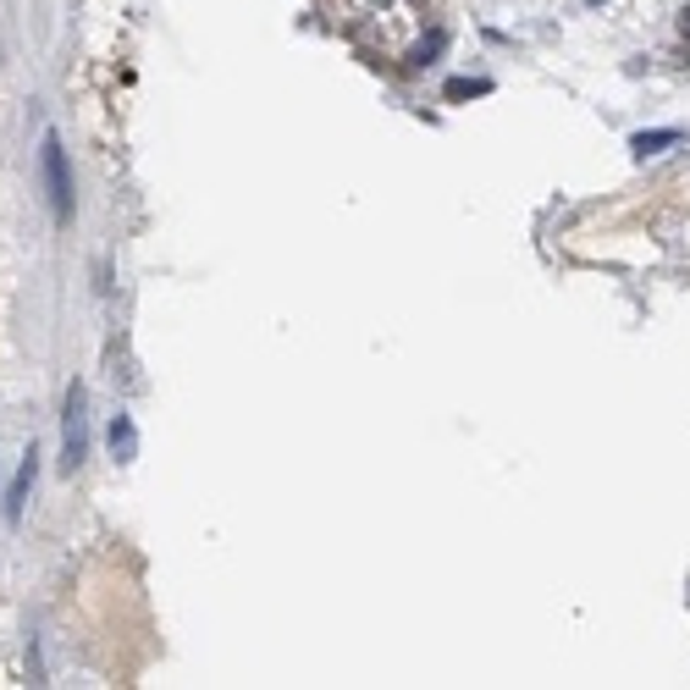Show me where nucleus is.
I'll return each mask as SVG.
<instances>
[{"label": "nucleus", "mask_w": 690, "mask_h": 690, "mask_svg": "<svg viewBox=\"0 0 690 690\" xmlns=\"http://www.w3.org/2000/svg\"><path fill=\"white\" fill-rule=\"evenodd\" d=\"M89 458V392L72 381L67 387V414H61V470H78Z\"/></svg>", "instance_id": "nucleus-1"}, {"label": "nucleus", "mask_w": 690, "mask_h": 690, "mask_svg": "<svg viewBox=\"0 0 690 690\" xmlns=\"http://www.w3.org/2000/svg\"><path fill=\"white\" fill-rule=\"evenodd\" d=\"M45 188H50V210L55 221H72V172H67V149L55 133H45Z\"/></svg>", "instance_id": "nucleus-2"}, {"label": "nucleus", "mask_w": 690, "mask_h": 690, "mask_svg": "<svg viewBox=\"0 0 690 690\" xmlns=\"http://www.w3.org/2000/svg\"><path fill=\"white\" fill-rule=\"evenodd\" d=\"M34 475H39V453L28 447V453H22V470H17V481H12V491L0 498V514H6L12 524L22 519V503H28V491H34Z\"/></svg>", "instance_id": "nucleus-3"}, {"label": "nucleus", "mask_w": 690, "mask_h": 690, "mask_svg": "<svg viewBox=\"0 0 690 690\" xmlns=\"http://www.w3.org/2000/svg\"><path fill=\"white\" fill-rule=\"evenodd\" d=\"M111 453H116V464H133V453H139V431H133L127 414L111 420Z\"/></svg>", "instance_id": "nucleus-4"}, {"label": "nucleus", "mask_w": 690, "mask_h": 690, "mask_svg": "<svg viewBox=\"0 0 690 690\" xmlns=\"http://www.w3.org/2000/svg\"><path fill=\"white\" fill-rule=\"evenodd\" d=\"M674 139H679V133H669V127H663V133H635V144H630V149H635V155H657V149L674 144Z\"/></svg>", "instance_id": "nucleus-5"}, {"label": "nucleus", "mask_w": 690, "mask_h": 690, "mask_svg": "<svg viewBox=\"0 0 690 690\" xmlns=\"http://www.w3.org/2000/svg\"><path fill=\"white\" fill-rule=\"evenodd\" d=\"M685 28H690V12H685Z\"/></svg>", "instance_id": "nucleus-6"}]
</instances>
